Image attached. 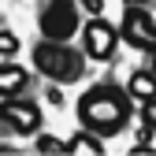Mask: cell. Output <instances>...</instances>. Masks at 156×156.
Wrapping results in <instances>:
<instances>
[{
	"mask_svg": "<svg viewBox=\"0 0 156 156\" xmlns=\"http://www.w3.org/2000/svg\"><path fill=\"white\" fill-rule=\"evenodd\" d=\"M78 115H82V123L93 134H119L126 126L130 104H126V97L115 89V86H97V89H89L82 97Z\"/></svg>",
	"mask_w": 156,
	"mask_h": 156,
	"instance_id": "1",
	"label": "cell"
},
{
	"mask_svg": "<svg viewBox=\"0 0 156 156\" xmlns=\"http://www.w3.org/2000/svg\"><path fill=\"white\" fill-rule=\"evenodd\" d=\"M34 63L41 74L56 78V82H74L78 74H82V60H78V52H71L63 41H41L34 48Z\"/></svg>",
	"mask_w": 156,
	"mask_h": 156,
	"instance_id": "2",
	"label": "cell"
},
{
	"mask_svg": "<svg viewBox=\"0 0 156 156\" xmlns=\"http://www.w3.org/2000/svg\"><path fill=\"white\" fill-rule=\"evenodd\" d=\"M78 30V8L74 0H48L41 8V34L48 41H67Z\"/></svg>",
	"mask_w": 156,
	"mask_h": 156,
	"instance_id": "3",
	"label": "cell"
},
{
	"mask_svg": "<svg viewBox=\"0 0 156 156\" xmlns=\"http://www.w3.org/2000/svg\"><path fill=\"white\" fill-rule=\"evenodd\" d=\"M123 37L134 48H141V52H156V23H152V15L141 11L138 4L126 8V15H123Z\"/></svg>",
	"mask_w": 156,
	"mask_h": 156,
	"instance_id": "4",
	"label": "cell"
},
{
	"mask_svg": "<svg viewBox=\"0 0 156 156\" xmlns=\"http://www.w3.org/2000/svg\"><path fill=\"white\" fill-rule=\"evenodd\" d=\"M4 126L8 130H19V134H34L37 126H41V115H37V108L34 104H26V101H4Z\"/></svg>",
	"mask_w": 156,
	"mask_h": 156,
	"instance_id": "5",
	"label": "cell"
},
{
	"mask_svg": "<svg viewBox=\"0 0 156 156\" xmlns=\"http://www.w3.org/2000/svg\"><path fill=\"white\" fill-rule=\"evenodd\" d=\"M86 52L97 56V60H108L115 52V30L104 23V19H93L86 26Z\"/></svg>",
	"mask_w": 156,
	"mask_h": 156,
	"instance_id": "6",
	"label": "cell"
},
{
	"mask_svg": "<svg viewBox=\"0 0 156 156\" xmlns=\"http://www.w3.org/2000/svg\"><path fill=\"white\" fill-rule=\"evenodd\" d=\"M23 86H26V71L15 67L11 60H4V67H0V93H4V101H8V97H15Z\"/></svg>",
	"mask_w": 156,
	"mask_h": 156,
	"instance_id": "7",
	"label": "cell"
},
{
	"mask_svg": "<svg viewBox=\"0 0 156 156\" xmlns=\"http://www.w3.org/2000/svg\"><path fill=\"white\" fill-rule=\"evenodd\" d=\"M130 97H138V101H152V97H156V74L138 71V74L130 78Z\"/></svg>",
	"mask_w": 156,
	"mask_h": 156,
	"instance_id": "8",
	"label": "cell"
},
{
	"mask_svg": "<svg viewBox=\"0 0 156 156\" xmlns=\"http://www.w3.org/2000/svg\"><path fill=\"white\" fill-rule=\"evenodd\" d=\"M67 152H74V156H101V141L93 134H74L67 141Z\"/></svg>",
	"mask_w": 156,
	"mask_h": 156,
	"instance_id": "9",
	"label": "cell"
},
{
	"mask_svg": "<svg viewBox=\"0 0 156 156\" xmlns=\"http://www.w3.org/2000/svg\"><path fill=\"white\" fill-rule=\"evenodd\" d=\"M15 48H19L15 34H11V30H4V34H0V56H4V60H11V56H15Z\"/></svg>",
	"mask_w": 156,
	"mask_h": 156,
	"instance_id": "10",
	"label": "cell"
},
{
	"mask_svg": "<svg viewBox=\"0 0 156 156\" xmlns=\"http://www.w3.org/2000/svg\"><path fill=\"white\" fill-rule=\"evenodd\" d=\"M37 149L41 152H67V141H56V138L45 134V138H37Z\"/></svg>",
	"mask_w": 156,
	"mask_h": 156,
	"instance_id": "11",
	"label": "cell"
},
{
	"mask_svg": "<svg viewBox=\"0 0 156 156\" xmlns=\"http://www.w3.org/2000/svg\"><path fill=\"white\" fill-rule=\"evenodd\" d=\"M141 119H145L149 130H156V97L152 101H141Z\"/></svg>",
	"mask_w": 156,
	"mask_h": 156,
	"instance_id": "12",
	"label": "cell"
},
{
	"mask_svg": "<svg viewBox=\"0 0 156 156\" xmlns=\"http://www.w3.org/2000/svg\"><path fill=\"white\" fill-rule=\"evenodd\" d=\"M78 4H82L89 15H101V11H104V0H78Z\"/></svg>",
	"mask_w": 156,
	"mask_h": 156,
	"instance_id": "13",
	"label": "cell"
},
{
	"mask_svg": "<svg viewBox=\"0 0 156 156\" xmlns=\"http://www.w3.org/2000/svg\"><path fill=\"white\" fill-rule=\"evenodd\" d=\"M126 4H145V0H126Z\"/></svg>",
	"mask_w": 156,
	"mask_h": 156,
	"instance_id": "14",
	"label": "cell"
}]
</instances>
